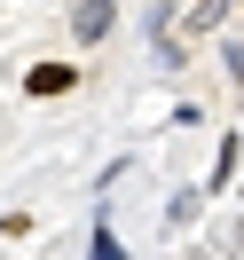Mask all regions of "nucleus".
Instances as JSON below:
<instances>
[{
  "label": "nucleus",
  "instance_id": "f257e3e1",
  "mask_svg": "<svg viewBox=\"0 0 244 260\" xmlns=\"http://www.w3.org/2000/svg\"><path fill=\"white\" fill-rule=\"evenodd\" d=\"M111 24H118V0H79L71 40H79V48H95V40H111Z\"/></svg>",
  "mask_w": 244,
  "mask_h": 260
},
{
  "label": "nucleus",
  "instance_id": "7ed1b4c3",
  "mask_svg": "<svg viewBox=\"0 0 244 260\" xmlns=\"http://www.w3.org/2000/svg\"><path fill=\"white\" fill-rule=\"evenodd\" d=\"M87 260H126V252H118V237H111V221H95V244H87Z\"/></svg>",
  "mask_w": 244,
  "mask_h": 260
},
{
  "label": "nucleus",
  "instance_id": "f03ea898",
  "mask_svg": "<svg viewBox=\"0 0 244 260\" xmlns=\"http://www.w3.org/2000/svg\"><path fill=\"white\" fill-rule=\"evenodd\" d=\"M24 87H32L40 103H48V95H71V87H79V71H71L63 55H55V63H32V79H24Z\"/></svg>",
  "mask_w": 244,
  "mask_h": 260
}]
</instances>
